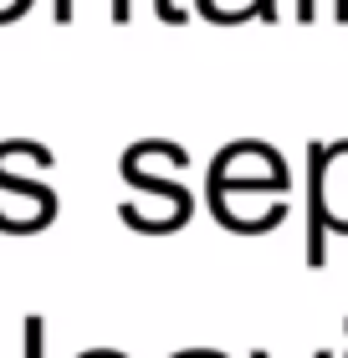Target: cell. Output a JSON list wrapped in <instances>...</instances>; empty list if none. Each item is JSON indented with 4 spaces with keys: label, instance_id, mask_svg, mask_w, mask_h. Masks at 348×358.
<instances>
[{
    "label": "cell",
    "instance_id": "cell-1",
    "mask_svg": "<svg viewBox=\"0 0 348 358\" xmlns=\"http://www.w3.org/2000/svg\"><path fill=\"white\" fill-rule=\"evenodd\" d=\"M307 262L323 266V231L348 236V143L318 149L312 143V200H307Z\"/></svg>",
    "mask_w": 348,
    "mask_h": 358
},
{
    "label": "cell",
    "instance_id": "cell-3",
    "mask_svg": "<svg viewBox=\"0 0 348 358\" xmlns=\"http://www.w3.org/2000/svg\"><path fill=\"white\" fill-rule=\"evenodd\" d=\"M21 10H31V0H0V26H11Z\"/></svg>",
    "mask_w": 348,
    "mask_h": 358
},
{
    "label": "cell",
    "instance_id": "cell-5",
    "mask_svg": "<svg viewBox=\"0 0 348 358\" xmlns=\"http://www.w3.org/2000/svg\"><path fill=\"white\" fill-rule=\"evenodd\" d=\"M297 15H302V21H312V0H297Z\"/></svg>",
    "mask_w": 348,
    "mask_h": 358
},
{
    "label": "cell",
    "instance_id": "cell-2",
    "mask_svg": "<svg viewBox=\"0 0 348 358\" xmlns=\"http://www.w3.org/2000/svg\"><path fill=\"white\" fill-rule=\"evenodd\" d=\"M41 317H26V358H41Z\"/></svg>",
    "mask_w": 348,
    "mask_h": 358
},
{
    "label": "cell",
    "instance_id": "cell-4",
    "mask_svg": "<svg viewBox=\"0 0 348 358\" xmlns=\"http://www.w3.org/2000/svg\"><path fill=\"white\" fill-rule=\"evenodd\" d=\"M154 10H159V21H169V26H179L185 15H179V6L174 0H154Z\"/></svg>",
    "mask_w": 348,
    "mask_h": 358
}]
</instances>
